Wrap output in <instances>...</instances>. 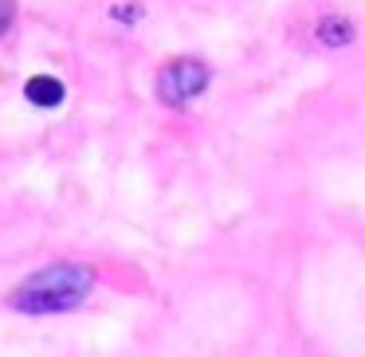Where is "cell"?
Listing matches in <instances>:
<instances>
[{
  "label": "cell",
  "instance_id": "6da1fadb",
  "mask_svg": "<svg viewBox=\"0 0 365 357\" xmlns=\"http://www.w3.org/2000/svg\"><path fill=\"white\" fill-rule=\"evenodd\" d=\"M95 291V267L87 263H51V267L28 275L12 291V306L20 314H63L83 306V299Z\"/></svg>",
  "mask_w": 365,
  "mask_h": 357
},
{
  "label": "cell",
  "instance_id": "7a4b0ae2",
  "mask_svg": "<svg viewBox=\"0 0 365 357\" xmlns=\"http://www.w3.org/2000/svg\"><path fill=\"white\" fill-rule=\"evenodd\" d=\"M208 83H212V71H208L205 59L177 56V59H169V63L158 71L153 90H158V98L165 106H189L192 98H200L208 90Z\"/></svg>",
  "mask_w": 365,
  "mask_h": 357
},
{
  "label": "cell",
  "instance_id": "3957f363",
  "mask_svg": "<svg viewBox=\"0 0 365 357\" xmlns=\"http://www.w3.org/2000/svg\"><path fill=\"white\" fill-rule=\"evenodd\" d=\"M24 98L32 106H43V110H51V106H59L67 98L63 83L56 79V75H32V79L24 83Z\"/></svg>",
  "mask_w": 365,
  "mask_h": 357
},
{
  "label": "cell",
  "instance_id": "277c9868",
  "mask_svg": "<svg viewBox=\"0 0 365 357\" xmlns=\"http://www.w3.org/2000/svg\"><path fill=\"white\" fill-rule=\"evenodd\" d=\"M314 36H318L322 48H349L354 36H357V28H354V20H349V16H322V20H318V28H314Z\"/></svg>",
  "mask_w": 365,
  "mask_h": 357
},
{
  "label": "cell",
  "instance_id": "5b68a950",
  "mask_svg": "<svg viewBox=\"0 0 365 357\" xmlns=\"http://www.w3.org/2000/svg\"><path fill=\"white\" fill-rule=\"evenodd\" d=\"M12 20H16V0H0V40L9 36Z\"/></svg>",
  "mask_w": 365,
  "mask_h": 357
},
{
  "label": "cell",
  "instance_id": "8992f818",
  "mask_svg": "<svg viewBox=\"0 0 365 357\" xmlns=\"http://www.w3.org/2000/svg\"><path fill=\"white\" fill-rule=\"evenodd\" d=\"M110 16H114V20H122V24H126V20H130V24H134V20L142 16V9H138V4H130V9H114Z\"/></svg>",
  "mask_w": 365,
  "mask_h": 357
}]
</instances>
